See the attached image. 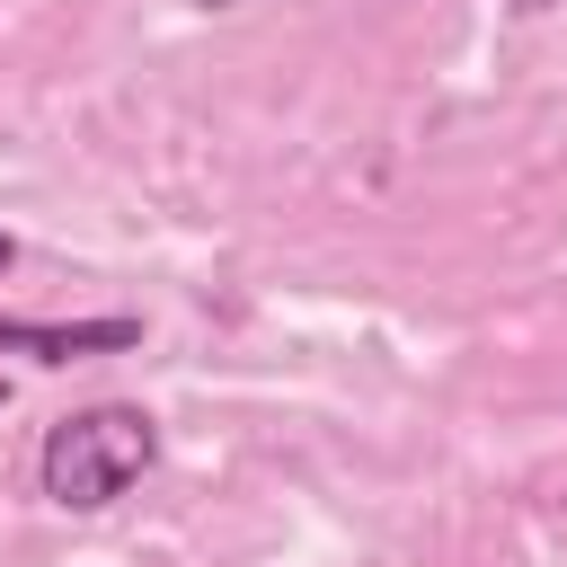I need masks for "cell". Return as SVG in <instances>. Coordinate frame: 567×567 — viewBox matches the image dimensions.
Wrapping results in <instances>:
<instances>
[{
  "label": "cell",
  "instance_id": "obj_1",
  "mask_svg": "<svg viewBox=\"0 0 567 567\" xmlns=\"http://www.w3.org/2000/svg\"><path fill=\"white\" fill-rule=\"evenodd\" d=\"M159 461V425L124 399H97L80 416H62L35 452V487L62 505V514H106L124 487H142V470Z\"/></svg>",
  "mask_w": 567,
  "mask_h": 567
},
{
  "label": "cell",
  "instance_id": "obj_2",
  "mask_svg": "<svg viewBox=\"0 0 567 567\" xmlns=\"http://www.w3.org/2000/svg\"><path fill=\"white\" fill-rule=\"evenodd\" d=\"M142 346V319H0V354H35V363H80V354H124Z\"/></svg>",
  "mask_w": 567,
  "mask_h": 567
},
{
  "label": "cell",
  "instance_id": "obj_3",
  "mask_svg": "<svg viewBox=\"0 0 567 567\" xmlns=\"http://www.w3.org/2000/svg\"><path fill=\"white\" fill-rule=\"evenodd\" d=\"M9 266H18V239H9V230H0V275H9Z\"/></svg>",
  "mask_w": 567,
  "mask_h": 567
},
{
  "label": "cell",
  "instance_id": "obj_4",
  "mask_svg": "<svg viewBox=\"0 0 567 567\" xmlns=\"http://www.w3.org/2000/svg\"><path fill=\"white\" fill-rule=\"evenodd\" d=\"M195 9H248V0H195Z\"/></svg>",
  "mask_w": 567,
  "mask_h": 567
},
{
  "label": "cell",
  "instance_id": "obj_5",
  "mask_svg": "<svg viewBox=\"0 0 567 567\" xmlns=\"http://www.w3.org/2000/svg\"><path fill=\"white\" fill-rule=\"evenodd\" d=\"M0 399H9V390H0Z\"/></svg>",
  "mask_w": 567,
  "mask_h": 567
}]
</instances>
